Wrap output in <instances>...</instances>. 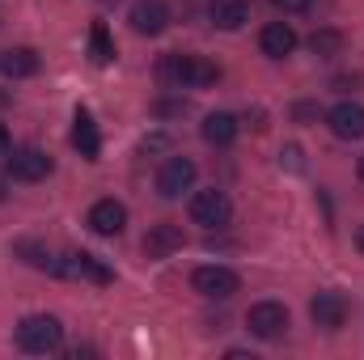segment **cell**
<instances>
[{
	"mask_svg": "<svg viewBox=\"0 0 364 360\" xmlns=\"http://www.w3.org/2000/svg\"><path fill=\"white\" fill-rule=\"evenodd\" d=\"M60 344H64L60 318H51V314H30V318H21V327H17V348H21V352L47 356V352H55Z\"/></svg>",
	"mask_w": 364,
	"mask_h": 360,
	"instance_id": "6da1fadb",
	"label": "cell"
},
{
	"mask_svg": "<svg viewBox=\"0 0 364 360\" xmlns=\"http://www.w3.org/2000/svg\"><path fill=\"white\" fill-rule=\"evenodd\" d=\"M191 221L195 225H203V229H225L229 221H233V203H229V195L225 191H195L191 195Z\"/></svg>",
	"mask_w": 364,
	"mask_h": 360,
	"instance_id": "7a4b0ae2",
	"label": "cell"
},
{
	"mask_svg": "<svg viewBox=\"0 0 364 360\" xmlns=\"http://www.w3.org/2000/svg\"><path fill=\"white\" fill-rule=\"evenodd\" d=\"M191 288H195L199 297H208V301H229V297L242 288V280H237V271H233V268L208 263V268H195V275H191Z\"/></svg>",
	"mask_w": 364,
	"mask_h": 360,
	"instance_id": "3957f363",
	"label": "cell"
},
{
	"mask_svg": "<svg viewBox=\"0 0 364 360\" xmlns=\"http://www.w3.org/2000/svg\"><path fill=\"white\" fill-rule=\"evenodd\" d=\"M55 275H68V280H85V284H110V280H114V271L106 268L97 255H90V250H73V255L55 259Z\"/></svg>",
	"mask_w": 364,
	"mask_h": 360,
	"instance_id": "277c9868",
	"label": "cell"
},
{
	"mask_svg": "<svg viewBox=\"0 0 364 360\" xmlns=\"http://www.w3.org/2000/svg\"><path fill=\"white\" fill-rule=\"evenodd\" d=\"M246 327H250L255 339H279L288 331V309L279 301H259V305H250Z\"/></svg>",
	"mask_w": 364,
	"mask_h": 360,
	"instance_id": "5b68a950",
	"label": "cell"
},
{
	"mask_svg": "<svg viewBox=\"0 0 364 360\" xmlns=\"http://www.w3.org/2000/svg\"><path fill=\"white\" fill-rule=\"evenodd\" d=\"M51 170H55V162H51L43 149H34V144L13 149V157H9V174L17 182H43Z\"/></svg>",
	"mask_w": 364,
	"mask_h": 360,
	"instance_id": "8992f818",
	"label": "cell"
},
{
	"mask_svg": "<svg viewBox=\"0 0 364 360\" xmlns=\"http://www.w3.org/2000/svg\"><path fill=\"white\" fill-rule=\"evenodd\" d=\"M195 162L191 157H166V166L157 170V191L166 195V199H178L182 191H191L195 186Z\"/></svg>",
	"mask_w": 364,
	"mask_h": 360,
	"instance_id": "52a82bcc",
	"label": "cell"
},
{
	"mask_svg": "<svg viewBox=\"0 0 364 360\" xmlns=\"http://www.w3.org/2000/svg\"><path fill=\"white\" fill-rule=\"evenodd\" d=\"M348 314H352V305H348L343 292H318V297L309 301V318H314L318 327H326V331H339V327L348 322Z\"/></svg>",
	"mask_w": 364,
	"mask_h": 360,
	"instance_id": "ba28073f",
	"label": "cell"
},
{
	"mask_svg": "<svg viewBox=\"0 0 364 360\" xmlns=\"http://www.w3.org/2000/svg\"><path fill=\"white\" fill-rule=\"evenodd\" d=\"M85 221H90V229L97 233V238H119L123 225H127V208H123L119 199H97Z\"/></svg>",
	"mask_w": 364,
	"mask_h": 360,
	"instance_id": "9c48e42d",
	"label": "cell"
},
{
	"mask_svg": "<svg viewBox=\"0 0 364 360\" xmlns=\"http://www.w3.org/2000/svg\"><path fill=\"white\" fill-rule=\"evenodd\" d=\"M127 21H132L136 34H161L170 26V4L166 0H136Z\"/></svg>",
	"mask_w": 364,
	"mask_h": 360,
	"instance_id": "30bf717a",
	"label": "cell"
},
{
	"mask_svg": "<svg viewBox=\"0 0 364 360\" xmlns=\"http://www.w3.org/2000/svg\"><path fill=\"white\" fill-rule=\"evenodd\" d=\"M326 123H331V132L339 140H360L364 136V106L360 102H339V106H331Z\"/></svg>",
	"mask_w": 364,
	"mask_h": 360,
	"instance_id": "8fae6325",
	"label": "cell"
},
{
	"mask_svg": "<svg viewBox=\"0 0 364 360\" xmlns=\"http://www.w3.org/2000/svg\"><path fill=\"white\" fill-rule=\"evenodd\" d=\"M182 246H186L182 225H153V229L144 233V255H149V259H170Z\"/></svg>",
	"mask_w": 364,
	"mask_h": 360,
	"instance_id": "7c38bea8",
	"label": "cell"
},
{
	"mask_svg": "<svg viewBox=\"0 0 364 360\" xmlns=\"http://www.w3.org/2000/svg\"><path fill=\"white\" fill-rule=\"evenodd\" d=\"M259 47H263V55L284 60V55H292V51H296V30H292L288 21H272V26H263Z\"/></svg>",
	"mask_w": 364,
	"mask_h": 360,
	"instance_id": "4fadbf2b",
	"label": "cell"
},
{
	"mask_svg": "<svg viewBox=\"0 0 364 360\" xmlns=\"http://www.w3.org/2000/svg\"><path fill=\"white\" fill-rule=\"evenodd\" d=\"M38 68H43V60H38V51H34V47H13V51H4V55H0V73H4L9 81L34 77Z\"/></svg>",
	"mask_w": 364,
	"mask_h": 360,
	"instance_id": "5bb4252c",
	"label": "cell"
},
{
	"mask_svg": "<svg viewBox=\"0 0 364 360\" xmlns=\"http://www.w3.org/2000/svg\"><path fill=\"white\" fill-rule=\"evenodd\" d=\"M208 17L216 30H242L250 21V4L246 0H212L208 4Z\"/></svg>",
	"mask_w": 364,
	"mask_h": 360,
	"instance_id": "9a60e30c",
	"label": "cell"
},
{
	"mask_svg": "<svg viewBox=\"0 0 364 360\" xmlns=\"http://www.w3.org/2000/svg\"><path fill=\"white\" fill-rule=\"evenodd\" d=\"M73 144L81 149L85 162H97V153H102V136H97V123H93L90 110H77V119H73Z\"/></svg>",
	"mask_w": 364,
	"mask_h": 360,
	"instance_id": "2e32d148",
	"label": "cell"
},
{
	"mask_svg": "<svg viewBox=\"0 0 364 360\" xmlns=\"http://www.w3.org/2000/svg\"><path fill=\"white\" fill-rule=\"evenodd\" d=\"M186 73H191V55H182V51H170L157 60V81L166 90H186Z\"/></svg>",
	"mask_w": 364,
	"mask_h": 360,
	"instance_id": "e0dca14e",
	"label": "cell"
},
{
	"mask_svg": "<svg viewBox=\"0 0 364 360\" xmlns=\"http://www.w3.org/2000/svg\"><path fill=\"white\" fill-rule=\"evenodd\" d=\"M203 140H208V144H216V149L233 144V140H237V119H233V115H225V110L208 115V119H203Z\"/></svg>",
	"mask_w": 364,
	"mask_h": 360,
	"instance_id": "ac0fdd59",
	"label": "cell"
},
{
	"mask_svg": "<svg viewBox=\"0 0 364 360\" xmlns=\"http://www.w3.org/2000/svg\"><path fill=\"white\" fill-rule=\"evenodd\" d=\"M90 60L93 64H110L114 60V38H110L106 21H93L90 26Z\"/></svg>",
	"mask_w": 364,
	"mask_h": 360,
	"instance_id": "d6986e66",
	"label": "cell"
},
{
	"mask_svg": "<svg viewBox=\"0 0 364 360\" xmlns=\"http://www.w3.org/2000/svg\"><path fill=\"white\" fill-rule=\"evenodd\" d=\"M220 81V68L203 55H191V73H186V90H203V85H216Z\"/></svg>",
	"mask_w": 364,
	"mask_h": 360,
	"instance_id": "ffe728a7",
	"label": "cell"
},
{
	"mask_svg": "<svg viewBox=\"0 0 364 360\" xmlns=\"http://www.w3.org/2000/svg\"><path fill=\"white\" fill-rule=\"evenodd\" d=\"M309 47H314V55L335 60V55H343V34H339V30H314Z\"/></svg>",
	"mask_w": 364,
	"mask_h": 360,
	"instance_id": "44dd1931",
	"label": "cell"
},
{
	"mask_svg": "<svg viewBox=\"0 0 364 360\" xmlns=\"http://www.w3.org/2000/svg\"><path fill=\"white\" fill-rule=\"evenodd\" d=\"M17 255H26V263H30V268L55 271V259H51V250H47V246H38V242H17Z\"/></svg>",
	"mask_w": 364,
	"mask_h": 360,
	"instance_id": "7402d4cb",
	"label": "cell"
},
{
	"mask_svg": "<svg viewBox=\"0 0 364 360\" xmlns=\"http://www.w3.org/2000/svg\"><path fill=\"white\" fill-rule=\"evenodd\" d=\"M275 4H279L284 13H309V9H314V0H275Z\"/></svg>",
	"mask_w": 364,
	"mask_h": 360,
	"instance_id": "603a6c76",
	"label": "cell"
},
{
	"mask_svg": "<svg viewBox=\"0 0 364 360\" xmlns=\"http://www.w3.org/2000/svg\"><path fill=\"white\" fill-rule=\"evenodd\" d=\"M292 115H296V119H318V106H314V102H296Z\"/></svg>",
	"mask_w": 364,
	"mask_h": 360,
	"instance_id": "cb8c5ba5",
	"label": "cell"
},
{
	"mask_svg": "<svg viewBox=\"0 0 364 360\" xmlns=\"http://www.w3.org/2000/svg\"><path fill=\"white\" fill-rule=\"evenodd\" d=\"M284 162H288L292 170H301V149H296V144H292V149H284Z\"/></svg>",
	"mask_w": 364,
	"mask_h": 360,
	"instance_id": "d4e9b609",
	"label": "cell"
},
{
	"mask_svg": "<svg viewBox=\"0 0 364 360\" xmlns=\"http://www.w3.org/2000/svg\"><path fill=\"white\" fill-rule=\"evenodd\" d=\"M9 149H13V140H9V127L0 123V157H9Z\"/></svg>",
	"mask_w": 364,
	"mask_h": 360,
	"instance_id": "484cf974",
	"label": "cell"
},
{
	"mask_svg": "<svg viewBox=\"0 0 364 360\" xmlns=\"http://www.w3.org/2000/svg\"><path fill=\"white\" fill-rule=\"evenodd\" d=\"M356 246H360V250H364V225H360V233H356Z\"/></svg>",
	"mask_w": 364,
	"mask_h": 360,
	"instance_id": "4316f807",
	"label": "cell"
},
{
	"mask_svg": "<svg viewBox=\"0 0 364 360\" xmlns=\"http://www.w3.org/2000/svg\"><path fill=\"white\" fill-rule=\"evenodd\" d=\"M0 203H4V179H0Z\"/></svg>",
	"mask_w": 364,
	"mask_h": 360,
	"instance_id": "83f0119b",
	"label": "cell"
},
{
	"mask_svg": "<svg viewBox=\"0 0 364 360\" xmlns=\"http://www.w3.org/2000/svg\"><path fill=\"white\" fill-rule=\"evenodd\" d=\"M360 179H364V157H360Z\"/></svg>",
	"mask_w": 364,
	"mask_h": 360,
	"instance_id": "f1b7e54d",
	"label": "cell"
}]
</instances>
